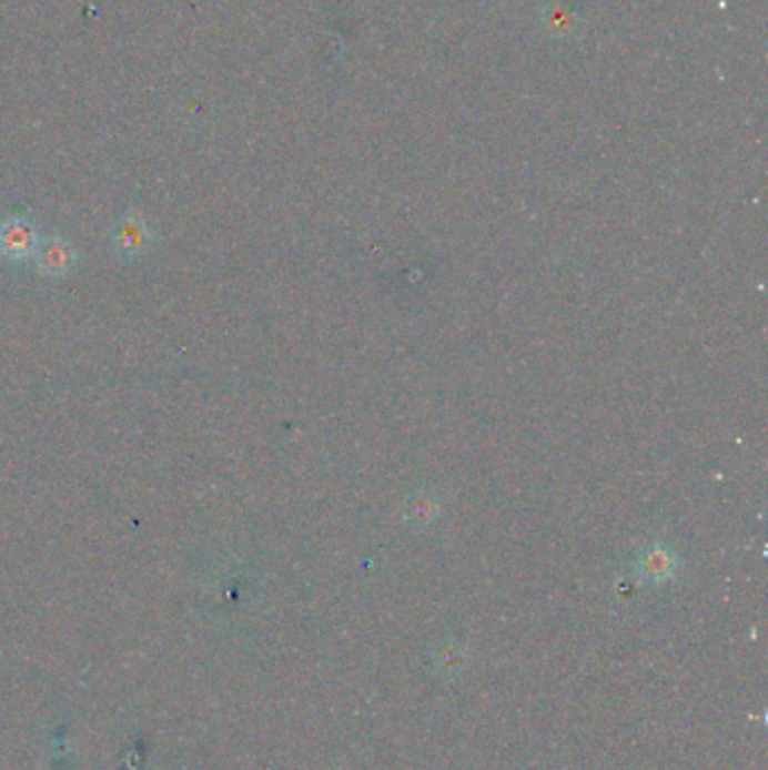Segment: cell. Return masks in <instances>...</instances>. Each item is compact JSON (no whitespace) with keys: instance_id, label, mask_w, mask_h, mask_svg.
<instances>
[{"instance_id":"1","label":"cell","mask_w":768,"mask_h":770,"mask_svg":"<svg viewBox=\"0 0 768 770\" xmlns=\"http://www.w3.org/2000/svg\"><path fill=\"white\" fill-rule=\"evenodd\" d=\"M34 249L32 227L23 221H10L0 227V251L10 257H26Z\"/></svg>"},{"instance_id":"2","label":"cell","mask_w":768,"mask_h":770,"mask_svg":"<svg viewBox=\"0 0 768 770\" xmlns=\"http://www.w3.org/2000/svg\"><path fill=\"white\" fill-rule=\"evenodd\" d=\"M39 264L46 273L59 275L63 271H68V266L72 264V251L65 242L61 240H50L41 246L39 251Z\"/></svg>"}]
</instances>
